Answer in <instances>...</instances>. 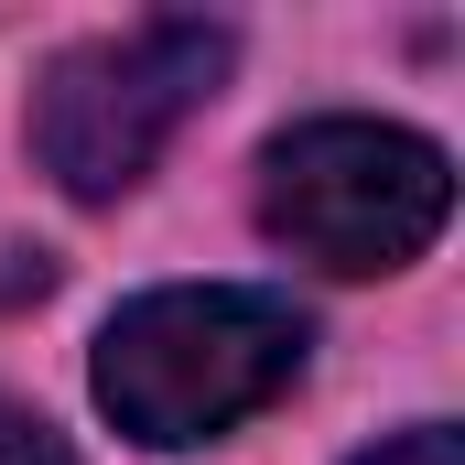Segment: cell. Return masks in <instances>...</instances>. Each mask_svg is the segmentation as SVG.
Masks as SVG:
<instances>
[{"mask_svg": "<svg viewBox=\"0 0 465 465\" xmlns=\"http://www.w3.org/2000/svg\"><path fill=\"white\" fill-rule=\"evenodd\" d=\"M357 465H465V444L444 433V422H411V433H390L379 455H357Z\"/></svg>", "mask_w": 465, "mask_h": 465, "instance_id": "cell-5", "label": "cell"}, {"mask_svg": "<svg viewBox=\"0 0 465 465\" xmlns=\"http://www.w3.org/2000/svg\"><path fill=\"white\" fill-rule=\"evenodd\" d=\"M0 465H65L54 422H44V411H22V401H0Z\"/></svg>", "mask_w": 465, "mask_h": 465, "instance_id": "cell-4", "label": "cell"}, {"mask_svg": "<svg viewBox=\"0 0 465 465\" xmlns=\"http://www.w3.org/2000/svg\"><path fill=\"white\" fill-rule=\"evenodd\" d=\"M228 54V22H130V33L54 54L33 87V163L76 206H119L163 163V141L217 98Z\"/></svg>", "mask_w": 465, "mask_h": 465, "instance_id": "cell-3", "label": "cell"}, {"mask_svg": "<svg viewBox=\"0 0 465 465\" xmlns=\"http://www.w3.org/2000/svg\"><path fill=\"white\" fill-rule=\"evenodd\" d=\"M314 325L282 303V292H249V282H173V292H141L98 325L87 357V390L130 444L152 455H184V444H217L228 422L271 411L292 379H303Z\"/></svg>", "mask_w": 465, "mask_h": 465, "instance_id": "cell-1", "label": "cell"}, {"mask_svg": "<svg viewBox=\"0 0 465 465\" xmlns=\"http://www.w3.org/2000/svg\"><path fill=\"white\" fill-rule=\"evenodd\" d=\"M455 217L444 141L401 119H303L260 152V228L314 271H411Z\"/></svg>", "mask_w": 465, "mask_h": 465, "instance_id": "cell-2", "label": "cell"}]
</instances>
